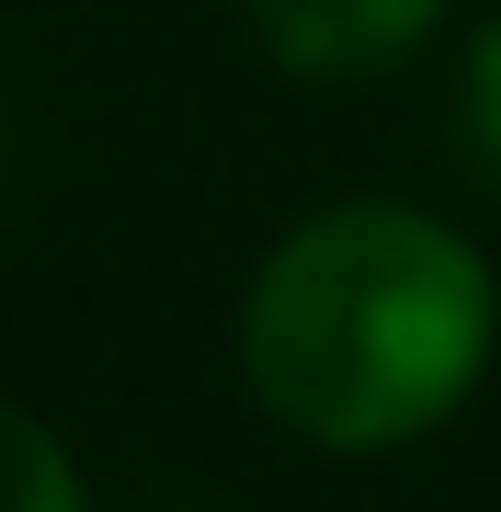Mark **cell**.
<instances>
[{
  "instance_id": "cell-1",
  "label": "cell",
  "mask_w": 501,
  "mask_h": 512,
  "mask_svg": "<svg viewBox=\"0 0 501 512\" xmlns=\"http://www.w3.org/2000/svg\"><path fill=\"white\" fill-rule=\"evenodd\" d=\"M501 274L433 205L342 194L297 217L240 285V387L319 456H399L479 399Z\"/></svg>"
},
{
  "instance_id": "cell-2",
  "label": "cell",
  "mask_w": 501,
  "mask_h": 512,
  "mask_svg": "<svg viewBox=\"0 0 501 512\" xmlns=\"http://www.w3.org/2000/svg\"><path fill=\"white\" fill-rule=\"evenodd\" d=\"M456 23V0H240V35L297 92H365Z\"/></svg>"
},
{
  "instance_id": "cell-3",
  "label": "cell",
  "mask_w": 501,
  "mask_h": 512,
  "mask_svg": "<svg viewBox=\"0 0 501 512\" xmlns=\"http://www.w3.org/2000/svg\"><path fill=\"white\" fill-rule=\"evenodd\" d=\"M445 171L479 205H501V12L467 23L456 80H445Z\"/></svg>"
},
{
  "instance_id": "cell-4",
  "label": "cell",
  "mask_w": 501,
  "mask_h": 512,
  "mask_svg": "<svg viewBox=\"0 0 501 512\" xmlns=\"http://www.w3.org/2000/svg\"><path fill=\"white\" fill-rule=\"evenodd\" d=\"M0 512H92L69 433L46 410H23V399H0Z\"/></svg>"
},
{
  "instance_id": "cell-5",
  "label": "cell",
  "mask_w": 501,
  "mask_h": 512,
  "mask_svg": "<svg viewBox=\"0 0 501 512\" xmlns=\"http://www.w3.org/2000/svg\"><path fill=\"white\" fill-rule=\"evenodd\" d=\"M0 171H12V103H0Z\"/></svg>"
}]
</instances>
